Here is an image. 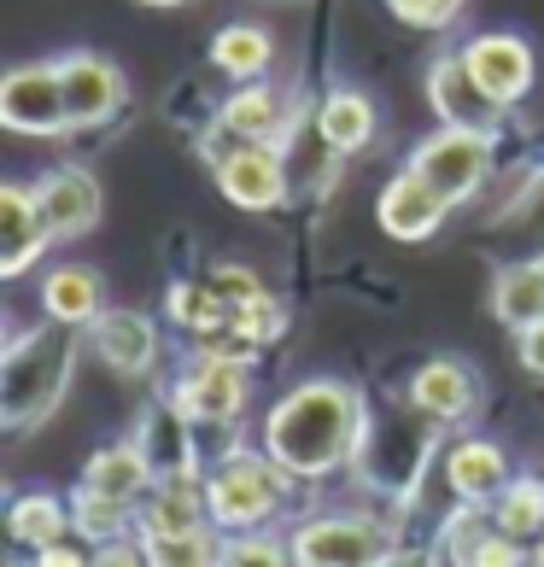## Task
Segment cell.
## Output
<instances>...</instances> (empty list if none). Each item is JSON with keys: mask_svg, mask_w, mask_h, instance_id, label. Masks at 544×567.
<instances>
[{"mask_svg": "<svg viewBox=\"0 0 544 567\" xmlns=\"http://www.w3.org/2000/svg\"><path fill=\"white\" fill-rule=\"evenodd\" d=\"M369 410L346 381H305L276 398L264 415V456H276L292 480H328L358 462Z\"/></svg>", "mask_w": 544, "mask_h": 567, "instance_id": "obj_1", "label": "cell"}, {"mask_svg": "<svg viewBox=\"0 0 544 567\" xmlns=\"http://www.w3.org/2000/svg\"><path fill=\"white\" fill-rule=\"evenodd\" d=\"M76 369V333L65 322H48L35 333H7V357H0V422L7 433H30L59 410Z\"/></svg>", "mask_w": 544, "mask_h": 567, "instance_id": "obj_2", "label": "cell"}, {"mask_svg": "<svg viewBox=\"0 0 544 567\" xmlns=\"http://www.w3.org/2000/svg\"><path fill=\"white\" fill-rule=\"evenodd\" d=\"M439 445V422L428 410H374L369 415V427H363V445H358V480L369 492H381L392 503H410L415 486H422V474H428V456Z\"/></svg>", "mask_w": 544, "mask_h": 567, "instance_id": "obj_3", "label": "cell"}, {"mask_svg": "<svg viewBox=\"0 0 544 567\" xmlns=\"http://www.w3.org/2000/svg\"><path fill=\"white\" fill-rule=\"evenodd\" d=\"M292 474L276 456H240L228 451L212 474H205V509H212L217 533H264L269 520L287 509Z\"/></svg>", "mask_w": 544, "mask_h": 567, "instance_id": "obj_4", "label": "cell"}, {"mask_svg": "<svg viewBox=\"0 0 544 567\" xmlns=\"http://www.w3.org/2000/svg\"><path fill=\"white\" fill-rule=\"evenodd\" d=\"M205 158H212L217 171V187L228 205H240V212H276L292 187V171H287V153L269 141H235L228 130L205 135Z\"/></svg>", "mask_w": 544, "mask_h": 567, "instance_id": "obj_5", "label": "cell"}, {"mask_svg": "<svg viewBox=\"0 0 544 567\" xmlns=\"http://www.w3.org/2000/svg\"><path fill=\"white\" fill-rule=\"evenodd\" d=\"M171 404L199 427H235L246 410V363L228 351H194L171 386Z\"/></svg>", "mask_w": 544, "mask_h": 567, "instance_id": "obj_6", "label": "cell"}, {"mask_svg": "<svg viewBox=\"0 0 544 567\" xmlns=\"http://www.w3.org/2000/svg\"><path fill=\"white\" fill-rule=\"evenodd\" d=\"M492 141L497 135H480V130H439V135H428L422 146L410 153V171L422 176L428 187H439L451 205H469L480 187H486V176H492Z\"/></svg>", "mask_w": 544, "mask_h": 567, "instance_id": "obj_7", "label": "cell"}, {"mask_svg": "<svg viewBox=\"0 0 544 567\" xmlns=\"http://www.w3.org/2000/svg\"><path fill=\"white\" fill-rule=\"evenodd\" d=\"M287 544L299 567H381L392 556L387 533L358 515H310L292 527Z\"/></svg>", "mask_w": 544, "mask_h": 567, "instance_id": "obj_8", "label": "cell"}, {"mask_svg": "<svg viewBox=\"0 0 544 567\" xmlns=\"http://www.w3.org/2000/svg\"><path fill=\"white\" fill-rule=\"evenodd\" d=\"M0 123L18 135L53 141L71 130V106H65V82L59 65H12L0 82Z\"/></svg>", "mask_w": 544, "mask_h": 567, "instance_id": "obj_9", "label": "cell"}, {"mask_svg": "<svg viewBox=\"0 0 544 567\" xmlns=\"http://www.w3.org/2000/svg\"><path fill=\"white\" fill-rule=\"evenodd\" d=\"M428 100L439 123H451V130H480V135H497V123H504L510 106H497V100L480 89V76L469 71L463 53H439L433 71H428Z\"/></svg>", "mask_w": 544, "mask_h": 567, "instance_id": "obj_10", "label": "cell"}, {"mask_svg": "<svg viewBox=\"0 0 544 567\" xmlns=\"http://www.w3.org/2000/svg\"><path fill=\"white\" fill-rule=\"evenodd\" d=\"M463 59H469V71L480 76V89H486L497 106H521V100L533 94L538 65H533V48H527V41H521L515 30H486V35H474L469 48H463Z\"/></svg>", "mask_w": 544, "mask_h": 567, "instance_id": "obj_11", "label": "cell"}, {"mask_svg": "<svg viewBox=\"0 0 544 567\" xmlns=\"http://www.w3.org/2000/svg\"><path fill=\"white\" fill-rule=\"evenodd\" d=\"M59 82H65L71 130H100L123 106V71L106 53H65L59 59Z\"/></svg>", "mask_w": 544, "mask_h": 567, "instance_id": "obj_12", "label": "cell"}, {"mask_svg": "<svg viewBox=\"0 0 544 567\" xmlns=\"http://www.w3.org/2000/svg\"><path fill=\"white\" fill-rule=\"evenodd\" d=\"M374 217H381V228H387L392 240H433L439 223L451 217V199L439 194V187H428V182L404 164V171L381 187V199H374Z\"/></svg>", "mask_w": 544, "mask_h": 567, "instance_id": "obj_13", "label": "cell"}, {"mask_svg": "<svg viewBox=\"0 0 544 567\" xmlns=\"http://www.w3.org/2000/svg\"><path fill=\"white\" fill-rule=\"evenodd\" d=\"M89 340L100 351V363L117 374H153L158 369V328L141 310H100L89 322Z\"/></svg>", "mask_w": 544, "mask_h": 567, "instance_id": "obj_14", "label": "cell"}, {"mask_svg": "<svg viewBox=\"0 0 544 567\" xmlns=\"http://www.w3.org/2000/svg\"><path fill=\"white\" fill-rule=\"evenodd\" d=\"M59 235L41 217V205L30 187H0V276H24V269L48 251Z\"/></svg>", "mask_w": 544, "mask_h": 567, "instance_id": "obj_15", "label": "cell"}, {"mask_svg": "<svg viewBox=\"0 0 544 567\" xmlns=\"http://www.w3.org/2000/svg\"><path fill=\"white\" fill-rule=\"evenodd\" d=\"M35 205H41V217H48V228L59 240H76V235H89V228L100 223V187L89 171H48L35 187Z\"/></svg>", "mask_w": 544, "mask_h": 567, "instance_id": "obj_16", "label": "cell"}, {"mask_svg": "<svg viewBox=\"0 0 544 567\" xmlns=\"http://www.w3.org/2000/svg\"><path fill=\"white\" fill-rule=\"evenodd\" d=\"M205 520H212V509H205V480H194V474H158L146 486V497L135 503L141 538L146 533H194Z\"/></svg>", "mask_w": 544, "mask_h": 567, "instance_id": "obj_17", "label": "cell"}, {"mask_svg": "<svg viewBox=\"0 0 544 567\" xmlns=\"http://www.w3.org/2000/svg\"><path fill=\"white\" fill-rule=\"evenodd\" d=\"M445 480L463 503H497L510 486V456L492 439H451L445 445Z\"/></svg>", "mask_w": 544, "mask_h": 567, "instance_id": "obj_18", "label": "cell"}, {"mask_svg": "<svg viewBox=\"0 0 544 567\" xmlns=\"http://www.w3.org/2000/svg\"><path fill=\"white\" fill-rule=\"evenodd\" d=\"M474 374L456 363V357H433V363L415 369V381H410V404L415 410H428L439 427H451V422H463V415H474Z\"/></svg>", "mask_w": 544, "mask_h": 567, "instance_id": "obj_19", "label": "cell"}, {"mask_svg": "<svg viewBox=\"0 0 544 567\" xmlns=\"http://www.w3.org/2000/svg\"><path fill=\"white\" fill-rule=\"evenodd\" d=\"M199 422H187L176 404H153L135 427V445L153 456V474H194L199 468Z\"/></svg>", "mask_w": 544, "mask_h": 567, "instance_id": "obj_20", "label": "cell"}, {"mask_svg": "<svg viewBox=\"0 0 544 567\" xmlns=\"http://www.w3.org/2000/svg\"><path fill=\"white\" fill-rule=\"evenodd\" d=\"M217 130H228L235 141H269V146H281V135H287V100L269 89V82H240V89L223 100Z\"/></svg>", "mask_w": 544, "mask_h": 567, "instance_id": "obj_21", "label": "cell"}, {"mask_svg": "<svg viewBox=\"0 0 544 567\" xmlns=\"http://www.w3.org/2000/svg\"><path fill=\"white\" fill-rule=\"evenodd\" d=\"M492 317L510 333L544 322V258H510L492 281Z\"/></svg>", "mask_w": 544, "mask_h": 567, "instance_id": "obj_22", "label": "cell"}, {"mask_svg": "<svg viewBox=\"0 0 544 567\" xmlns=\"http://www.w3.org/2000/svg\"><path fill=\"white\" fill-rule=\"evenodd\" d=\"M76 480H82V486H94V492H106V497H117V503H141L158 474H153V456H146L135 439H130V445L94 451L89 462H82Z\"/></svg>", "mask_w": 544, "mask_h": 567, "instance_id": "obj_23", "label": "cell"}, {"mask_svg": "<svg viewBox=\"0 0 544 567\" xmlns=\"http://www.w3.org/2000/svg\"><path fill=\"white\" fill-rule=\"evenodd\" d=\"M7 533L18 550H48V544H59L71 527V497H53V492H24L12 497V515H7Z\"/></svg>", "mask_w": 544, "mask_h": 567, "instance_id": "obj_24", "label": "cell"}, {"mask_svg": "<svg viewBox=\"0 0 544 567\" xmlns=\"http://www.w3.org/2000/svg\"><path fill=\"white\" fill-rule=\"evenodd\" d=\"M317 135L333 146V153H363V146L374 141V106H369V94L358 89H333L322 94V106H317Z\"/></svg>", "mask_w": 544, "mask_h": 567, "instance_id": "obj_25", "label": "cell"}, {"mask_svg": "<svg viewBox=\"0 0 544 567\" xmlns=\"http://www.w3.org/2000/svg\"><path fill=\"white\" fill-rule=\"evenodd\" d=\"M41 310L65 328H82L100 317V276L89 264H65V269H48L41 281Z\"/></svg>", "mask_w": 544, "mask_h": 567, "instance_id": "obj_26", "label": "cell"}, {"mask_svg": "<svg viewBox=\"0 0 544 567\" xmlns=\"http://www.w3.org/2000/svg\"><path fill=\"white\" fill-rule=\"evenodd\" d=\"M269 59H276V41H269V30H258V24H223L212 35V65L228 82H258L269 71Z\"/></svg>", "mask_w": 544, "mask_h": 567, "instance_id": "obj_27", "label": "cell"}, {"mask_svg": "<svg viewBox=\"0 0 544 567\" xmlns=\"http://www.w3.org/2000/svg\"><path fill=\"white\" fill-rule=\"evenodd\" d=\"M223 538L212 520L194 533H146L141 550H146V567H223Z\"/></svg>", "mask_w": 544, "mask_h": 567, "instance_id": "obj_28", "label": "cell"}, {"mask_svg": "<svg viewBox=\"0 0 544 567\" xmlns=\"http://www.w3.org/2000/svg\"><path fill=\"white\" fill-rule=\"evenodd\" d=\"M71 527L89 538V544H112L135 527V503H117L106 492H94V486H82L76 480V492H71Z\"/></svg>", "mask_w": 544, "mask_h": 567, "instance_id": "obj_29", "label": "cell"}, {"mask_svg": "<svg viewBox=\"0 0 544 567\" xmlns=\"http://www.w3.org/2000/svg\"><path fill=\"white\" fill-rule=\"evenodd\" d=\"M171 317H176V328L194 333V340H212V333H228V299L212 287V276L176 281L171 287Z\"/></svg>", "mask_w": 544, "mask_h": 567, "instance_id": "obj_30", "label": "cell"}, {"mask_svg": "<svg viewBox=\"0 0 544 567\" xmlns=\"http://www.w3.org/2000/svg\"><path fill=\"white\" fill-rule=\"evenodd\" d=\"M492 520L515 538H544V480L521 474L504 486V497L492 503Z\"/></svg>", "mask_w": 544, "mask_h": 567, "instance_id": "obj_31", "label": "cell"}, {"mask_svg": "<svg viewBox=\"0 0 544 567\" xmlns=\"http://www.w3.org/2000/svg\"><path fill=\"white\" fill-rule=\"evenodd\" d=\"M281 328H287V317H281V305L269 299V292H258V299H246V305L228 310V340H240L246 351L281 340Z\"/></svg>", "mask_w": 544, "mask_h": 567, "instance_id": "obj_32", "label": "cell"}, {"mask_svg": "<svg viewBox=\"0 0 544 567\" xmlns=\"http://www.w3.org/2000/svg\"><path fill=\"white\" fill-rule=\"evenodd\" d=\"M223 567H299V561H292V544L269 538V533H228Z\"/></svg>", "mask_w": 544, "mask_h": 567, "instance_id": "obj_33", "label": "cell"}, {"mask_svg": "<svg viewBox=\"0 0 544 567\" xmlns=\"http://www.w3.org/2000/svg\"><path fill=\"white\" fill-rule=\"evenodd\" d=\"M504 228L533 251V258H544V171L527 182V194H521L510 212H504Z\"/></svg>", "mask_w": 544, "mask_h": 567, "instance_id": "obj_34", "label": "cell"}, {"mask_svg": "<svg viewBox=\"0 0 544 567\" xmlns=\"http://www.w3.org/2000/svg\"><path fill=\"white\" fill-rule=\"evenodd\" d=\"M463 567H533V550H527V538H515L504 527H492L486 538L474 544V556Z\"/></svg>", "mask_w": 544, "mask_h": 567, "instance_id": "obj_35", "label": "cell"}, {"mask_svg": "<svg viewBox=\"0 0 544 567\" xmlns=\"http://www.w3.org/2000/svg\"><path fill=\"white\" fill-rule=\"evenodd\" d=\"M387 7L415 30H445V24H456V12H463L469 0H387Z\"/></svg>", "mask_w": 544, "mask_h": 567, "instance_id": "obj_36", "label": "cell"}, {"mask_svg": "<svg viewBox=\"0 0 544 567\" xmlns=\"http://www.w3.org/2000/svg\"><path fill=\"white\" fill-rule=\"evenodd\" d=\"M212 287L223 292V299H228V310H235V305H246V299H258V276H253V269H240V264H223V269H212Z\"/></svg>", "mask_w": 544, "mask_h": 567, "instance_id": "obj_37", "label": "cell"}, {"mask_svg": "<svg viewBox=\"0 0 544 567\" xmlns=\"http://www.w3.org/2000/svg\"><path fill=\"white\" fill-rule=\"evenodd\" d=\"M94 567H146V550L130 538H112V544H94Z\"/></svg>", "mask_w": 544, "mask_h": 567, "instance_id": "obj_38", "label": "cell"}, {"mask_svg": "<svg viewBox=\"0 0 544 567\" xmlns=\"http://www.w3.org/2000/svg\"><path fill=\"white\" fill-rule=\"evenodd\" d=\"M30 567H94V556H82L59 538V544H48V550H30Z\"/></svg>", "mask_w": 544, "mask_h": 567, "instance_id": "obj_39", "label": "cell"}, {"mask_svg": "<svg viewBox=\"0 0 544 567\" xmlns=\"http://www.w3.org/2000/svg\"><path fill=\"white\" fill-rule=\"evenodd\" d=\"M515 340H521V363H527V369L538 374V381H544V322H533V328H521Z\"/></svg>", "mask_w": 544, "mask_h": 567, "instance_id": "obj_40", "label": "cell"}, {"mask_svg": "<svg viewBox=\"0 0 544 567\" xmlns=\"http://www.w3.org/2000/svg\"><path fill=\"white\" fill-rule=\"evenodd\" d=\"M445 556H433V550H392L381 567H439Z\"/></svg>", "mask_w": 544, "mask_h": 567, "instance_id": "obj_41", "label": "cell"}, {"mask_svg": "<svg viewBox=\"0 0 544 567\" xmlns=\"http://www.w3.org/2000/svg\"><path fill=\"white\" fill-rule=\"evenodd\" d=\"M533 567H544V538L533 544Z\"/></svg>", "mask_w": 544, "mask_h": 567, "instance_id": "obj_42", "label": "cell"}, {"mask_svg": "<svg viewBox=\"0 0 544 567\" xmlns=\"http://www.w3.org/2000/svg\"><path fill=\"white\" fill-rule=\"evenodd\" d=\"M141 7H182V0H141Z\"/></svg>", "mask_w": 544, "mask_h": 567, "instance_id": "obj_43", "label": "cell"}]
</instances>
